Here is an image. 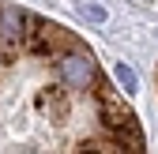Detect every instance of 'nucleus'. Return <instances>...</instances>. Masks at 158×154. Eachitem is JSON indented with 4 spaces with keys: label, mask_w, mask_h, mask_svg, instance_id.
Returning <instances> with one entry per match:
<instances>
[{
    "label": "nucleus",
    "mask_w": 158,
    "mask_h": 154,
    "mask_svg": "<svg viewBox=\"0 0 158 154\" xmlns=\"http://www.w3.org/2000/svg\"><path fill=\"white\" fill-rule=\"evenodd\" d=\"M0 154H147L94 49L15 0H0Z\"/></svg>",
    "instance_id": "obj_1"
}]
</instances>
